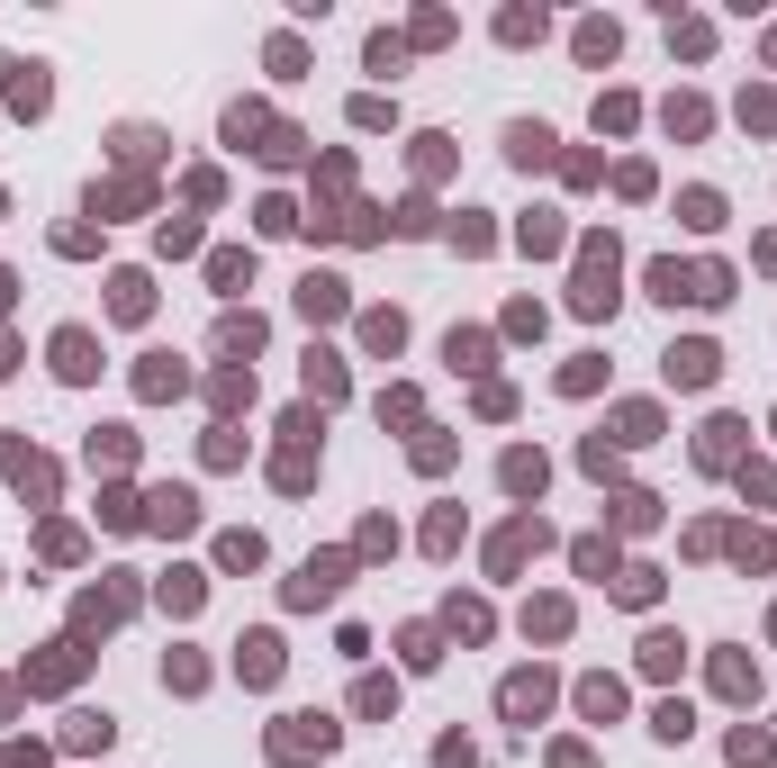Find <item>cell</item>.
I'll use <instances>...</instances> for the list:
<instances>
[{"label": "cell", "mask_w": 777, "mask_h": 768, "mask_svg": "<svg viewBox=\"0 0 777 768\" xmlns=\"http://www.w3.org/2000/svg\"><path fill=\"white\" fill-rule=\"evenodd\" d=\"M271 750H280V759H326V750H335V724H326V715H280Z\"/></svg>", "instance_id": "1"}, {"label": "cell", "mask_w": 777, "mask_h": 768, "mask_svg": "<svg viewBox=\"0 0 777 768\" xmlns=\"http://www.w3.org/2000/svg\"><path fill=\"white\" fill-rule=\"evenodd\" d=\"M660 371H669V389H705V380L724 371V353H715V343H669Z\"/></svg>", "instance_id": "2"}, {"label": "cell", "mask_w": 777, "mask_h": 768, "mask_svg": "<svg viewBox=\"0 0 777 768\" xmlns=\"http://www.w3.org/2000/svg\"><path fill=\"white\" fill-rule=\"evenodd\" d=\"M498 706H507V724H534V715L551 706V678H542V669H516V678L498 687Z\"/></svg>", "instance_id": "3"}, {"label": "cell", "mask_w": 777, "mask_h": 768, "mask_svg": "<svg viewBox=\"0 0 777 768\" xmlns=\"http://www.w3.org/2000/svg\"><path fill=\"white\" fill-rule=\"evenodd\" d=\"M343 570H352V561H343V551H326V561H308V570L290 579V606H326V597L343 588Z\"/></svg>", "instance_id": "4"}, {"label": "cell", "mask_w": 777, "mask_h": 768, "mask_svg": "<svg viewBox=\"0 0 777 768\" xmlns=\"http://www.w3.org/2000/svg\"><path fill=\"white\" fill-rule=\"evenodd\" d=\"M54 371H63V380H91V371H100V343H91L82 326H63V335H54Z\"/></svg>", "instance_id": "5"}, {"label": "cell", "mask_w": 777, "mask_h": 768, "mask_svg": "<svg viewBox=\"0 0 777 768\" xmlns=\"http://www.w3.org/2000/svg\"><path fill=\"white\" fill-rule=\"evenodd\" d=\"M236 669H245L253 687H271V678H280V642H271V634H245V642H236Z\"/></svg>", "instance_id": "6"}, {"label": "cell", "mask_w": 777, "mask_h": 768, "mask_svg": "<svg viewBox=\"0 0 777 768\" xmlns=\"http://www.w3.org/2000/svg\"><path fill=\"white\" fill-rule=\"evenodd\" d=\"M73 669H82V642H54V651L28 669V687H73Z\"/></svg>", "instance_id": "7"}, {"label": "cell", "mask_w": 777, "mask_h": 768, "mask_svg": "<svg viewBox=\"0 0 777 768\" xmlns=\"http://www.w3.org/2000/svg\"><path fill=\"white\" fill-rule=\"evenodd\" d=\"M155 525L163 533H190L199 525V498H190V488H155Z\"/></svg>", "instance_id": "8"}, {"label": "cell", "mask_w": 777, "mask_h": 768, "mask_svg": "<svg viewBox=\"0 0 777 768\" xmlns=\"http://www.w3.org/2000/svg\"><path fill=\"white\" fill-rule=\"evenodd\" d=\"M109 308H118V317H146V308H155L146 271H118V281H109Z\"/></svg>", "instance_id": "9"}, {"label": "cell", "mask_w": 777, "mask_h": 768, "mask_svg": "<svg viewBox=\"0 0 777 768\" xmlns=\"http://www.w3.org/2000/svg\"><path fill=\"white\" fill-rule=\"evenodd\" d=\"M507 154L534 172V163H551V127H507Z\"/></svg>", "instance_id": "10"}, {"label": "cell", "mask_w": 777, "mask_h": 768, "mask_svg": "<svg viewBox=\"0 0 777 768\" xmlns=\"http://www.w3.org/2000/svg\"><path fill=\"white\" fill-rule=\"evenodd\" d=\"M516 498H542V452H507V470H498Z\"/></svg>", "instance_id": "11"}, {"label": "cell", "mask_w": 777, "mask_h": 768, "mask_svg": "<svg viewBox=\"0 0 777 768\" xmlns=\"http://www.w3.org/2000/svg\"><path fill=\"white\" fill-rule=\"evenodd\" d=\"M136 389H146V398H172V389H181V362H172V353H146V371H136Z\"/></svg>", "instance_id": "12"}, {"label": "cell", "mask_w": 777, "mask_h": 768, "mask_svg": "<svg viewBox=\"0 0 777 768\" xmlns=\"http://www.w3.org/2000/svg\"><path fill=\"white\" fill-rule=\"evenodd\" d=\"M199 597H208L199 570H172V579H163V606H172V615H199Z\"/></svg>", "instance_id": "13"}, {"label": "cell", "mask_w": 777, "mask_h": 768, "mask_svg": "<svg viewBox=\"0 0 777 768\" xmlns=\"http://www.w3.org/2000/svg\"><path fill=\"white\" fill-rule=\"evenodd\" d=\"M299 308H308V317H335V308H343V281H326V271H308V290H299Z\"/></svg>", "instance_id": "14"}, {"label": "cell", "mask_w": 777, "mask_h": 768, "mask_svg": "<svg viewBox=\"0 0 777 768\" xmlns=\"http://www.w3.org/2000/svg\"><path fill=\"white\" fill-rule=\"evenodd\" d=\"M109 732H118L109 715H73V724H63V741H73V750H109Z\"/></svg>", "instance_id": "15"}, {"label": "cell", "mask_w": 777, "mask_h": 768, "mask_svg": "<svg viewBox=\"0 0 777 768\" xmlns=\"http://www.w3.org/2000/svg\"><path fill=\"white\" fill-rule=\"evenodd\" d=\"M678 660H687V642H678V634H651V642H642V669H651V678H669Z\"/></svg>", "instance_id": "16"}, {"label": "cell", "mask_w": 777, "mask_h": 768, "mask_svg": "<svg viewBox=\"0 0 777 768\" xmlns=\"http://www.w3.org/2000/svg\"><path fill=\"white\" fill-rule=\"evenodd\" d=\"M733 443H741V426H733V416H715V426H705V443H696V461H733Z\"/></svg>", "instance_id": "17"}, {"label": "cell", "mask_w": 777, "mask_h": 768, "mask_svg": "<svg viewBox=\"0 0 777 768\" xmlns=\"http://www.w3.org/2000/svg\"><path fill=\"white\" fill-rule=\"evenodd\" d=\"M308 389H317V398H343V362H335V353H308Z\"/></svg>", "instance_id": "18"}, {"label": "cell", "mask_w": 777, "mask_h": 768, "mask_svg": "<svg viewBox=\"0 0 777 768\" xmlns=\"http://www.w3.org/2000/svg\"><path fill=\"white\" fill-rule=\"evenodd\" d=\"M398 651H407V669H435L444 651H435V634H426V624H407V634H398Z\"/></svg>", "instance_id": "19"}, {"label": "cell", "mask_w": 777, "mask_h": 768, "mask_svg": "<svg viewBox=\"0 0 777 768\" xmlns=\"http://www.w3.org/2000/svg\"><path fill=\"white\" fill-rule=\"evenodd\" d=\"M579 706H588V715H597V724H606V715H615V706H624V687H615V678H588V687H579Z\"/></svg>", "instance_id": "20"}, {"label": "cell", "mask_w": 777, "mask_h": 768, "mask_svg": "<svg viewBox=\"0 0 777 768\" xmlns=\"http://www.w3.org/2000/svg\"><path fill=\"white\" fill-rule=\"evenodd\" d=\"M615 597H624V606H651V597H660V570H624Z\"/></svg>", "instance_id": "21"}, {"label": "cell", "mask_w": 777, "mask_h": 768, "mask_svg": "<svg viewBox=\"0 0 777 768\" xmlns=\"http://www.w3.org/2000/svg\"><path fill=\"white\" fill-rule=\"evenodd\" d=\"M218 343H227V353H253V343H262V317H227Z\"/></svg>", "instance_id": "22"}, {"label": "cell", "mask_w": 777, "mask_h": 768, "mask_svg": "<svg viewBox=\"0 0 777 768\" xmlns=\"http://www.w3.org/2000/svg\"><path fill=\"white\" fill-rule=\"evenodd\" d=\"M715 687H724V696H759V669H750V660H724Z\"/></svg>", "instance_id": "23"}, {"label": "cell", "mask_w": 777, "mask_h": 768, "mask_svg": "<svg viewBox=\"0 0 777 768\" xmlns=\"http://www.w3.org/2000/svg\"><path fill=\"white\" fill-rule=\"evenodd\" d=\"M560 624H570V606H560V597H542V606H525V634H560Z\"/></svg>", "instance_id": "24"}, {"label": "cell", "mask_w": 777, "mask_h": 768, "mask_svg": "<svg viewBox=\"0 0 777 768\" xmlns=\"http://www.w3.org/2000/svg\"><path fill=\"white\" fill-rule=\"evenodd\" d=\"M218 561H227V570H253V561H262V542H253V533H227V542H218Z\"/></svg>", "instance_id": "25"}, {"label": "cell", "mask_w": 777, "mask_h": 768, "mask_svg": "<svg viewBox=\"0 0 777 768\" xmlns=\"http://www.w3.org/2000/svg\"><path fill=\"white\" fill-rule=\"evenodd\" d=\"M651 299H669V308L687 299V271H678V262H651Z\"/></svg>", "instance_id": "26"}, {"label": "cell", "mask_w": 777, "mask_h": 768, "mask_svg": "<svg viewBox=\"0 0 777 768\" xmlns=\"http://www.w3.org/2000/svg\"><path fill=\"white\" fill-rule=\"evenodd\" d=\"M199 678H208V669H199V660H190V651H172V660H163V687H181V696H190V687H199Z\"/></svg>", "instance_id": "27"}, {"label": "cell", "mask_w": 777, "mask_h": 768, "mask_svg": "<svg viewBox=\"0 0 777 768\" xmlns=\"http://www.w3.org/2000/svg\"><path fill=\"white\" fill-rule=\"evenodd\" d=\"M651 732H660V741H687V732H696V715H687V706H660V715H651Z\"/></svg>", "instance_id": "28"}, {"label": "cell", "mask_w": 777, "mask_h": 768, "mask_svg": "<svg viewBox=\"0 0 777 768\" xmlns=\"http://www.w3.org/2000/svg\"><path fill=\"white\" fill-rule=\"evenodd\" d=\"M733 759H741V768H768V732L741 724V732H733Z\"/></svg>", "instance_id": "29"}, {"label": "cell", "mask_w": 777, "mask_h": 768, "mask_svg": "<svg viewBox=\"0 0 777 768\" xmlns=\"http://www.w3.org/2000/svg\"><path fill=\"white\" fill-rule=\"evenodd\" d=\"M352 706H362V715H389V706H398V687H389V678H362V696H352Z\"/></svg>", "instance_id": "30"}, {"label": "cell", "mask_w": 777, "mask_h": 768, "mask_svg": "<svg viewBox=\"0 0 777 768\" xmlns=\"http://www.w3.org/2000/svg\"><path fill=\"white\" fill-rule=\"evenodd\" d=\"M444 353H452L461 371H479V362H488V335H452V343H444Z\"/></svg>", "instance_id": "31"}, {"label": "cell", "mask_w": 777, "mask_h": 768, "mask_svg": "<svg viewBox=\"0 0 777 768\" xmlns=\"http://www.w3.org/2000/svg\"><path fill=\"white\" fill-rule=\"evenodd\" d=\"M253 281V253H218V290H245Z\"/></svg>", "instance_id": "32"}, {"label": "cell", "mask_w": 777, "mask_h": 768, "mask_svg": "<svg viewBox=\"0 0 777 768\" xmlns=\"http://www.w3.org/2000/svg\"><path fill=\"white\" fill-rule=\"evenodd\" d=\"M0 768H46V750H10V759H0Z\"/></svg>", "instance_id": "33"}]
</instances>
